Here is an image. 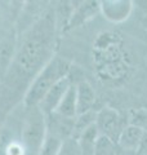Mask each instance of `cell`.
Instances as JSON below:
<instances>
[{"instance_id":"5bb4252c","label":"cell","mask_w":147,"mask_h":155,"mask_svg":"<svg viewBox=\"0 0 147 155\" xmlns=\"http://www.w3.org/2000/svg\"><path fill=\"white\" fill-rule=\"evenodd\" d=\"M94 155H117V143L106 136L100 134L96 143Z\"/></svg>"},{"instance_id":"e0dca14e","label":"cell","mask_w":147,"mask_h":155,"mask_svg":"<svg viewBox=\"0 0 147 155\" xmlns=\"http://www.w3.org/2000/svg\"><path fill=\"white\" fill-rule=\"evenodd\" d=\"M7 155H26V149L22 145V142H12L5 150Z\"/></svg>"},{"instance_id":"2e32d148","label":"cell","mask_w":147,"mask_h":155,"mask_svg":"<svg viewBox=\"0 0 147 155\" xmlns=\"http://www.w3.org/2000/svg\"><path fill=\"white\" fill-rule=\"evenodd\" d=\"M58 155H81L79 145H77L76 138L70 137L62 142V146L58 151Z\"/></svg>"},{"instance_id":"ba28073f","label":"cell","mask_w":147,"mask_h":155,"mask_svg":"<svg viewBox=\"0 0 147 155\" xmlns=\"http://www.w3.org/2000/svg\"><path fill=\"white\" fill-rule=\"evenodd\" d=\"M145 130L137 125L126 124L117 138V146L128 153L139 151L142 141L145 138Z\"/></svg>"},{"instance_id":"7a4b0ae2","label":"cell","mask_w":147,"mask_h":155,"mask_svg":"<svg viewBox=\"0 0 147 155\" xmlns=\"http://www.w3.org/2000/svg\"><path fill=\"white\" fill-rule=\"evenodd\" d=\"M72 64L68 60L60 56H53L52 60L39 71V74L34 78L31 84L28 85L23 98L24 106L27 109L36 107L53 85L70 76Z\"/></svg>"},{"instance_id":"277c9868","label":"cell","mask_w":147,"mask_h":155,"mask_svg":"<svg viewBox=\"0 0 147 155\" xmlns=\"http://www.w3.org/2000/svg\"><path fill=\"white\" fill-rule=\"evenodd\" d=\"M96 125L100 130V134L106 136L117 143V138L126 124H124L121 115L115 109L103 107L97 113Z\"/></svg>"},{"instance_id":"8992f818","label":"cell","mask_w":147,"mask_h":155,"mask_svg":"<svg viewBox=\"0 0 147 155\" xmlns=\"http://www.w3.org/2000/svg\"><path fill=\"white\" fill-rule=\"evenodd\" d=\"M71 84H72V81L70 79V76H67L65 79L60 80L56 85H53L52 88L47 92V94L43 97L40 104L38 105V107L43 111L44 115L49 116V115L56 113L58 105L61 104L63 96L66 94V92L70 88Z\"/></svg>"},{"instance_id":"6da1fadb","label":"cell","mask_w":147,"mask_h":155,"mask_svg":"<svg viewBox=\"0 0 147 155\" xmlns=\"http://www.w3.org/2000/svg\"><path fill=\"white\" fill-rule=\"evenodd\" d=\"M56 23L54 17L45 16L40 19L21 47L17 64L24 72H32V79L53 58Z\"/></svg>"},{"instance_id":"5b68a950","label":"cell","mask_w":147,"mask_h":155,"mask_svg":"<svg viewBox=\"0 0 147 155\" xmlns=\"http://www.w3.org/2000/svg\"><path fill=\"white\" fill-rule=\"evenodd\" d=\"M133 4L130 0H105L100 2V12L111 23H121L132 14Z\"/></svg>"},{"instance_id":"7c38bea8","label":"cell","mask_w":147,"mask_h":155,"mask_svg":"<svg viewBox=\"0 0 147 155\" xmlns=\"http://www.w3.org/2000/svg\"><path fill=\"white\" fill-rule=\"evenodd\" d=\"M97 113L98 111H94V109L88 111V113L80 114L75 118V123H74V133L72 137L76 138L81 132H84L87 128H89L90 125L96 124L97 120Z\"/></svg>"},{"instance_id":"3957f363","label":"cell","mask_w":147,"mask_h":155,"mask_svg":"<svg viewBox=\"0 0 147 155\" xmlns=\"http://www.w3.org/2000/svg\"><path fill=\"white\" fill-rule=\"evenodd\" d=\"M28 110L30 113L26 116L22 127V145L26 149L27 154L36 155L48 132L47 116L38 106Z\"/></svg>"},{"instance_id":"9c48e42d","label":"cell","mask_w":147,"mask_h":155,"mask_svg":"<svg viewBox=\"0 0 147 155\" xmlns=\"http://www.w3.org/2000/svg\"><path fill=\"white\" fill-rule=\"evenodd\" d=\"M75 85H76L77 115L93 110V106L96 104V92L93 89V87L87 80H80Z\"/></svg>"},{"instance_id":"4fadbf2b","label":"cell","mask_w":147,"mask_h":155,"mask_svg":"<svg viewBox=\"0 0 147 155\" xmlns=\"http://www.w3.org/2000/svg\"><path fill=\"white\" fill-rule=\"evenodd\" d=\"M63 140L51 132H47L45 140L39 149L36 155H58V151L62 146Z\"/></svg>"},{"instance_id":"9a60e30c","label":"cell","mask_w":147,"mask_h":155,"mask_svg":"<svg viewBox=\"0 0 147 155\" xmlns=\"http://www.w3.org/2000/svg\"><path fill=\"white\" fill-rule=\"evenodd\" d=\"M132 125H137L147 133V111L146 110H132L129 115V123Z\"/></svg>"},{"instance_id":"52a82bcc","label":"cell","mask_w":147,"mask_h":155,"mask_svg":"<svg viewBox=\"0 0 147 155\" xmlns=\"http://www.w3.org/2000/svg\"><path fill=\"white\" fill-rule=\"evenodd\" d=\"M100 13V2H83L80 5L74 8L70 17L66 22V30H72L81 26L83 23H87L89 19L96 17V14Z\"/></svg>"},{"instance_id":"8fae6325","label":"cell","mask_w":147,"mask_h":155,"mask_svg":"<svg viewBox=\"0 0 147 155\" xmlns=\"http://www.w3.org/2000/svg\"><path fill=\"white\" fill-rule=\"evenodd\" d=\"M100 137V130L97 125L93 124L89 128H87L84 132H81L76 137L77 145H79L81 155H94V149L97 140Z\"/></svg>"},{"instance_id":"30bf717a","label":"cell","mask_w":147,"mask_h":155,"mask_svg":"<svg viewBox=\"0 0 147 155\" xmlns=\"http://www.w3.org/2000/svg\"><path fill=\"white\" fill-rule=\"evenodd\" d=\"M56 115L66 119H75L77 116V102H76V85L71 84L63 96L61 104L56 110Z\"/></svg>"}]
</instances>
